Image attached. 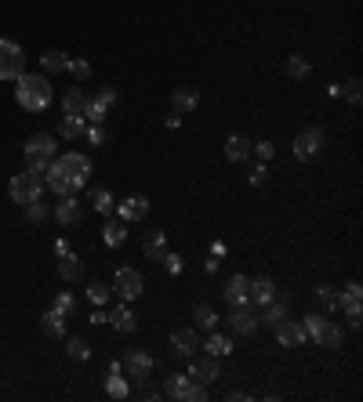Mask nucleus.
<instances>
[{"instance_id": "6e6552de", "label": "nucleus", "mask_w": 363, "mask_h": 402, "mask_svg": "<svg viewBox=\"0 0 363 402\" xmlns=\"http://www.w3.org/2000/svg\"><path fill=\"white\" fill-rule=\"evenodd\" d=\"M320 149H323V131H320V127H309V131H302V134L294 138V156L302 159V164L316 159Z\"/></svg>"}, {"instance_id": "4468645a", "label": "nucleus", "mask_w": 363, "mask_h": 402, "mask_svg": "<svg viewBox=\"0 0 363 402\" xmlns=\"http://www.w3.org/2000/svg\"><path fill=\"white\" fill-rule=\"evenodd\" d=\"M196 348H200V337H196V330H175L171 333V351L175 356H182V359H189V356H196Z\"/></svg>"}, {"instance_id": "b1692460", "label": "nucleus", "mask_w": 363, "mask_h": 402, "mask_svg": "<svg viewBox=\"0 0 363 402\" xmlns=\"http://www.w3.org/2000/svg\"><path fill=\"white\" fill-rule=\"evenodd\" d=\"M91 203H94V211H99V214H105V218L117 211V196H113V192H109L105 185L91 189Z\"/></svg>"}, {"instance_id": "f704fd0d", "label": "nucleus", "mask_w": 363, "mask_h": 402, "mask_svg": "<svg viewBox=\"0 0 363 402\" xmlns=\"http://www.w3.org/2000/svg\"><path fill=\"white\" fill-rule=\"evenodd\" d=\"M193 319H196V326H200V330H214V323H218V312L211 308V304H196Z\"/></svg>"}, {"instance_id": "3c124183", "label": "nucleus", "mask_w": 363, "mask_h": 402, "mask_svg": "<svg viewBox=\"0 0 363 402\" xmlns=\"http://www.w3.org/2000/svg\"><path fill=\"white\" fill-rule=\"evenodd\" d=\"M255 152H258L262 159H273V152H276V146H273V141H258V146H255Z\"/></svg>"}, {"instance_id": "dca6fc26", "label": "nucleus", "mask_w": 363, "mask_h": 402, "mask_svg": "<svg viewBox=\"0 0 363 402\" xmlns=\"http://www.w3.org/2000/svg\"><path fill=\"white\" fill-rule=\"evenodd\" d=\"M309 337H312V341H316L320 348H341V341H345V337H341V326H335L330 319H320V326L312 330Z\"/></svg>"}, {"instance_id": "20e7f679", "label": "nucleus", "mask_w": 363, "mask_h": 402, "mask_svg": "<svg viewBox=\"0 0 363 402\" xmlns=\"http://www.w3.org/2000/svg\"><path fill=\"white\" fill-rule=\"evenodd\" d=\"M153 366H156V362H153V356H149L146 348H128V351H124V359H120V369H124L128 377H135L138 384L149 381Z\"/></svg>"}, {"instance_id": "c03bdc74", "label": "nucleus", "mask_w": 363, "mask_h": 402, "mask_svg": "<svg viewBox=\"0 0 363 402\" xmlns=\"http://www.w3.org/2000/svg\"><path fill=\"white\" fill-rule=\"evenodd\" d=\"M360 297H363V286H360V279H349V283H345V290H341V304L360 301Z\"/></svg>"}, {"instance_id": "2eb2a0df", "label": "nucleus", "mask_w": 363, "mask_h": 402, "mask_svg": "<svg viewBox=\"0 0 363 402\" xmlns=\"http://www.w3.org/2000/svg\"><path fill=\"white\" fill-rule=\"evenodd\" d=\"M26 159H55V138L51 134H33L22 146Z\"/></svg>"}, {"instance_id": "39448f33", "label": "nucleus", "mask_w": 363, "mask_h": 402, "mask_svg": "<svg viewBox=\"0 0 363 402\" xmlns=\"http://www.w3.org/2000/svg\"><path fill=\"white\" fill-rule=\"evenodd\" d=\"M55 164H58L62 174H66V178L76 185V192L87 185V178H91V159H87V156H81V152H62Z\"/></svg>"}, {"instance_id": "f03ea898", "label": "nucleus", "mask_w": 363, "mask_h": 402, "mask_svg": "<svg viewBox=\"0 0 363 402\" xmlns=\"http://www.w3.org/2000/svg\"><path fill=\"white\" fill-rule=\"evenodd\" d=\"M40 192H44V178H40V174H33V171H22V174H15V178L8 182V196L15 203H22V207L40 200Z\"/></svg>"}, {"instance_id": "f8f14e48", "label": "nucleus", "mask_w": 363, "mask_h": 402, "mask_svg": "<svg viewBox=\"0 0 363 402\" xmlns=\"http://www.w3.org/2000/svg\"><path fill=\"white\" fill-rule=\"evenodd\" d=\"M255 156V141H251L247 134H229L226 138V159L229 164H244V159Z\"/></svg>"}, {"instance_id": "a878e982", "label": "nucleus", "mask_w": 363, "mask_h": 402, "mask_svg": "<svg viewBox=\"0 0 363 402\" xmlns=\"http://www.w3.org/2000/svg\"><path fill=\"white\" fill-rule=\"evenodd\" d=\"M196 102H200L196 87H178L175 94H171V109H175V112H189V109H196Z\"/></svg>"}, {"instance_id": "9d476101", "label": "nucleus", "mask_w": 363, "mask_h": 402, "mask_svg": "<svg viewBox=\"0 0 363 402\" xmlns=\"http://www.w3.org/2000/svg\"><path fill=\"white\" fill-rule=\"evenodd\" d=\"M55 221L62 229H73V225L84 221V211H81V200L76 196H62V203L55 207Z\"/></svg>"}, {"instance_id": "37998d69", "label": "nucleus", "mask_w": 363, "mask_h": 402, "mask_svg": "<svg viewBox=\"0 0 363 402\" xmlns=\"http://www.w3.org/2000/svg\"><path fill=\"white\" fill-rule=\"evenodd\" d=\"M109 294H113V290H109L105 283H91V286H87V297H91L94 304H105V301H109Z\"/></svg>"}, {"instance_id": "a19ab883", "label": "nucleus", "mask_w": 363, "mask_h": 402, "mask_svg": "<svg viewBox=\"0 0 363 402\" xmlns=\"http://www.w3.org/2000/svg\"><path fill=\"white\" fill-rule=\"evenodd\" d=\"M66 73H73L76 84H81V80L91 76V62H87V58H69V69H66Z\"/></svg>"}, {"instance_id": "1a4fd4ad", "label": "nucleus", "mask_w": 363, "mask_h": 402, "mask_svg": "<svg viewBox=\"0 0 363 402\" xmlns=\"http://www.w3.org/2000/svg\"><path fill=\"white\" fill-rule=\"evenodd\" d=\"M189 377L200 381V384H211L222 377V366H218L214 356H189Z\"/></svg>"}, {"instance_id": "49530a36", "label": "nucleus", "mask_w": 363, "mask_h": 402, "mask_svg": "<svg viewBox=\"0 0 363 402\" xmlns=\"http://www.w3.org/2000/svg\"><path fill=\"white\" fill-rule=\"evenodd\" d=\"M360 87H363V84H360V80H356V76H353V80H349V84H345V87H341V91H345V98H349L353 105H360Z\"/></svg>"}, {"instance_id": "423d86ee", "label": "nucleus", "mask_w": 363, "mask_h": 402, "mask_svg": "<svg viewBox=\"0 0 363 402\" xmlns=\"http://www.w3.org/2000/svg\"><path fill=\"white\" fill-rule=\"evenodd\" d=\"M229 330L233 333H240V337H251L258 330V315H255V304H247V301H240V304H233V312H229Z\"/></svg>"}, {"instance_id": "7ed1b4c3", "label": "nucleus", "mask_w": 363, "mask_h": 402, "mask_svg": "<svg viewBox=\"0 0 363 402\" xmlns=\"http://www.w3.org/2000/svg\"><path fill=\"white\" fill-rule=\"evenodd\" d=\"M26 73V55L22 44H15L8 37H0V80H19Z\"/></svg>"}, {"instance_id": "4be33fe9", "label": "nucleus", "mask_w": 363, "mask_h": 402, "mask_svg": "<svg viewBox=\"0 0 363 402\" xmlns=\"http://www.w3.org/2000/svg\"><path fill=\"white\" fill-rule=\"evenodd\" d=\"M142 254H146L149 261H164L167 257V236L164 232H149L146 243H142Z\"/></svg>"}, {"instance_id": "8fccbe9b", "label": "nucleus", "mask_w": 363, "mask_h": 402, "mask_svg": "<svg viewBox=\"0 0 363 402\" xmlns=\"http://www.w3.org/2000/svg\"><path fill=\"white\" fill-rule=\"evenodd\" d=\"M265 182H269V167H255V171H251V185H265Z\"/></svg>"}, {"instance_id": "58836bf2", "label": "nucleus", "mask_w": 363, "mask_h": 402, "mask_svg": "<svg viewBox=\"0 0 363 402\" xmlns=\"http://www.w3.org/2000/svg\"><path fill=\"white\" fill-rule=\"evenodd\" d=\"M203 399H208V384H200V381H193V377H189L182 402H203Z\"/></svg>"}, {"instance_id": "72a5a7b5", "label": "nucleus", "mask_w": 363, "mask_h": 402, "mask_svg": "<svg viewBox=\"0 0 363 402\" xmlns=\"http://www.w3.org/2000/svg\"><path fill=\"white\" fill-rule=\"evenodd\" d=\"M105 392L113 395V399H128L131 395V388H128V381L120 377V369H113V374L105 377Z\"/></svg>"}, {"instance_id": "ddd939ff", "label": "nucleus", "mask_w": 363, "mask_h": 402, "mask_svg": "<svg viewBox=\"0 0 363 402\" xmlns=\"http://www.w3.org/2000/svg\"><path fill=\"white\" fill-rule=\"evenodd\" d=\"M273 290H276V283H273L269 276L247 279V304H255V308H262L265 301H273Z\"/></svg>"}, {"instance_id": "393cba45", "label": "nucleus", "mask_w": 363, "mask_h": 402, "mask_svg": "<svg viewBox=\"0 0 363 402\" xmlns=\"http://www.w3.org/2000/svg\"><path fill=\"white\" fill-rule=\"evenodd\" d=\"M124 239H128V221H105L102 243L105 247H124Z\"/></svg>"}, {"instance_id": "5701e85b", "label": "nucleus", "mask_w": 363, "mask_h": 402, "mask_svg": "<svg viewBox=\"0 0 363 402\" xmlns=\"http://www.w3.org/2000/svg\"><path fill=\"white\" fill-rule=\"evenodd\" d=\"M262 308H265V312H262V319H258V323H265L269 330H276V326L283 323V319H287V304H283V301H276V297H273V301H265Z\"/></svg>"}, {"instance_id": "bb28decb", "label": "nucleus", "mask_w": 363, "mask_h": 402, "mask_svg": "<svg viewBox=\"0 0 363 402\" xmlns=\"http://www.w3.org/2000/svg\"><path fill=\"white\" fill-rule=\"evenodd\" d=\"M84 131H87V120L84 116H62L58 120V134L69 138V141L73 138H84Z\"/></svg>"}, {"instance_id": "412c9836", "label": "nucleus", "mask_w": 363, "mask_h": 402, "mask_svg": "<svg viewBox=\"0 0 363 402\" xmlns=\"http://www.w3.org/2000/svg\"><path fill=\"white\" fill-rule=\"evenodd\" d=\"M44 185H51V192H58V196H76V185L62 174V167L51 159V171L44 174Z\"/></svg>"}, {"instance_id": "a211bd4d", "label": "nucleus", "mask_w": 363, "mask_h": 402, "mask_svg": "<svg viewBox=\"0 0 363 402\" xmlns=\"http://www.w3.org/2000/svg\"><path fill=\"white\" fill-rule=\"evenodd\" d=\"M84 272H87L84 261H81V257H76L73 250L58 257V276L66 279V283H81V279H84Z\"/></svg>"}, {"instance_id": "4c0bfd02", "label": "nucleus", "mask_w": 363, "mask_h": 402, "mask_svg": "<svg viewBox=\"0 0 363 402\" xmlns=\"http://www.w3.org/2000/svg\"><path fill=\"white\" fill-rule=\"evenodd\" d=\"M47 211H51V207H47L44 200H33V203H26V221H29V225H40V221L47 218Z\"/></svg>"}, {"instance_id": "0eeeda50", "label": "nucleus", "mask_w": 363, "mask_h": 402, "mask_svg": "<svg viewBox=\"0 0 363 402\" xmlns=\"http://www.w3.org/2000/svg\"><path fill=\"white\" fill-rule=\"evenodd\" d=\"M142 286H146V279L138 276V268H120L113 276V290L120 294V301H135L142 294Z\"/></svg>"}, {"instance_id": "7c9ffc66", "label": "nucleus", "mask_w": 363, "mask_h": 402, "mask_svg": "<svg viewBox=\"0 0 363 402\" xmlns=\"http://www.w3.org/2000/svg\"><path fill=\"white\" fill-rule=\"evenodd\" d=\"M316 297H320V304H323L327 312H338V308H341V294H338L330 283H320V286H316Z\"/></svg>"}, {"instance_id": "c85d7f7f", "label": "nucleus", "mask_w": 363, "mask_h": 402, "mask_svg": "<svg viewBox=\"0 0 363 402\" xmlns=\"http://www.w3.org/2000/svg\"><path fill=\"white\" fill-rule=\"evenodd\" d=\"M40 66H44V73H66L69 69V55L66 51H44Z\"/></svg>"}, {"instance_id": "aec40b11", "label": "nucleus", "mask_w": 363, "mask_h": 402, "mask_svg": "<svg viewBox=\"0 0 363 402\" xmlns=\"http://www.w3.org/2000/svg\"><path fill=\"white\" fill-rule=\"evenodd\" d=\"M117 211H120V221H142L149 214V200L146 196H128L124 203H117Z\"/></svg>"}, {"instance_id": "de8ad7c7", "label": "nucleus", "mask_w": 363, "mask_h": 402, "mask_svg": "<svg viewBox=\"0 0 363 402\" xmlns=\"http://www.w3.org/2000/svg\"><path fill=\"white\" fill-rule=\"evenodd\" d=\"M160 265H167V272H171V276H178V272H182V257L167 250V257H164V261H160Z\"/></svg>"}, {"instance_id": "79ce46f5", "label": "nucleus", "mask_w": 363, "mask_h": 402, "mask_svg": "<svg viewBox=\"0 0 363 402\" xmlns=\"http://www.w3.org/2000/svg\"><path fill=\"white\" fill-rule=\"evenodd\" d=\"M84 138L91 141V146H105V141H109V134H105V127H102V123H87Z\"/></svg>"}, {"instance_id": "e433bc0d", "label": "nucleus", "mask_w": 363, "mask_h": 402, "mask_svg": "<svg viewBox=\"0 0 363 402\" xmlns=\"http://www.w3.org/2000/svg\"><path fill=\"white\" fill-rule=\"evenodd\" d=\"M66 356L81 362V359H87V356H91V344L84 341V337H69V344H66Z\"/></svg>"}, {"instance_id": "09e8293b", "label": "nucleus", "mask_w": 363, "mask_h": 402, "mask_svg": "<svg viewBox=\"0 0 363 402\" xmlns=\"http://www.w3.org/2000/svg\"><path fill=\"white\" fill-rule=\"evenodd\" d=\"M26 171H33V174H40V178H44V174L51 171V159H29V167H26Z\"/></svg>"}, {"instance_id": "c9c22d12", "label": "nucleus", "mask_w": 363, "mask_h": 402, "mask_svg": "<svg viewBox=\"0 0 363 402\" xmlns=\"http://www.w3.org/2000/svg\"><path fill=\"white\" fill-rule=\"evenodd\" d=\"M51 308H55L58 315H66V319H73V315H76V297H73L69 290H62V294L55 297V304H51Z\"/></svg>"}, {"instance_id": "c756f323", "label": "nucleus", "mask_w": 363, "mask_h": 402, "mask_svg": "<svg viewBox=\"0 0 363 402\" xmlns=\"http://www.w3.org/2000/svg\"><path fill=\"white\" fill-rule=\"evenodd\" d=\"M40 330H44L47 337H66V315H58L55 308H51V312H44Z\"/></svg>"}, {"instance_id": "9b49d317", "label": "nucleus", "mask_w": 363, "mask_h": 402, "mask_svg": "<svg viewBox=\"0 0 363 402\" xmlns=\"http://www.w3.org/2000/svg\"><path fill=\"white\" fill-rule=\"evenodd\" d=\"M273 333H276V341H280L283 348H298V344H305V326L298 323V319H291V315L283 319V323H280Z\"/></svg>"}, {"instance_id": "a18cd8bd", "label": "nucleus", "mask_w": 363, "mask_h": 402, "mask_svg": "<svg viewBox=\"0 0 363 402\" xmlns=\"http://www.w3.org/2000/svg\"><path fill=\"white\" fill-rule=\"evenodd\" d=\"M91 102H94V105H102V109H109V105H113V102H117V91H113V87H102V91H99V94H94V98H91Z\"/></svg>"}, {"instance_id": "f3484780", "label": "nucleus", "mask_w": 363, "mask_h": 402, "mask_svg": "<svg viewBox=\"0 0 363 402\" xmlns=\"http://www.w3.org/2000/svg\"><path fill=\"white\" fill-rule=\"evenodd\" d=\"M105 323L113 326L117 333H135V330H138V319H135V312L128 308V301H124V304H117V308L109 312V319H105Z\"/></svg>"}, {"instance_id": "2f4dec72", "label": "nucleus", "mask_w": 363, "mask_h": 402, "mask_svg": "<svg viewBox=\"0 0 363 402\" xmlns=\"http://www.w3.org/2000/svg\"><path fill=\"white\" fill-rule=\"evenodd\" d=\"M203 348H208V356L222 359V356H229V351H233V341H229L226 333H211V337H208V344H203Z\"/></svg>"}, {"instance_id": "6ab92c4d", "label": "nucleus", "mask_w": 363, "mask_h": 402, "mask_svg": "<svg viewBox=\"0 0 363 402\" xmlns=\"http://www.w3.org/2000/svg\"><path fill=\"white\" fill-rule=\"evenodd\" d=\"M87 94L81 91V84H76V87H69L66 94H62V112H66V116H84V112H87Z\"/></svg>"}, {"instance_id": "473e14b6", "label": "nucleus", "mask_w": 363, "mask_h": 402, "mask_svg": "<svg viewBox=\"0 0 363 402\" xmlns=\"http://www.w3.org/2000/svg\"><path fill=\"white\" fill-rule=\"evenodd\" d=\"M185 384H189V374H167V384H164V395L167 399H178L185 395Z\"/></svg>"}, {"instance_id": "cd10ccee", "label": "nucleus", "mask_w": 363, "mask_h": 402, "mask_svg": "<svg viewBox=\"0 0 363 402\" xmlns=\"http://www.w3.org/2000/svg\"><path fill=\"white\" fill-rule=\"evenodd\" d=\"M222 294H226V301H229V304H240V301H247V276H229Z\"/></svg>"}, {"instance_id": "603ef678", "label": "nucleus", "mask_w": 363, "mask_h": 402, "mask_svg": "<svg viewBox=\"0 0 363 402\" xmlns=\"http://www.w3.org/2000/svg\"><path fill=\"white\" fill-rule=\"evenodd\" d=\"M55 254H58V257L69 254V243H66V239H58V243H55Z\"/></svg>"}, {"instance_id": "f257e3e1", "label": "nucleus", "mask_w": 363, "mask_h": 402, "mask_svg": "<svg viewBox=\"0 0 363 402\" xmlns=\"http://www.w3.org/2000/svg\"><path fill=\"white\" fill-rule=\"evenodd\" d=\"M15 102H19L26 112H44L47 105H51L55 91H51V80H47L44 73H22L19 80H15Z\"/></svg>"}, {"instance_id": "ea45409f", "label": "nucleus", "mask_w": 363, "mask_h": 402, "mask_svg": "<svg viewBox=\"0 0 363 402\" xmlns=\"http://www.w3.org/2000/svg\"><path fill=\"white\" fill-rule=\"evenodd\" d=\"M287 76H291V80L309 76V62H305L302 55H291V58H287Z\"/></svg>"}]
</instances>
